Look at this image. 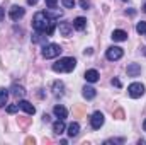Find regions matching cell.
Segmentation results:
<instances>
[{"mask_svg": "<svg viewBox=\"0 0 146 145\" xmlns=\"http://www.w3.org/2000/svg\"><path fill=\"white\" fill-rule=\"evenodd\" d=\"M33 28L39 33H44L46 36H51L56 29V22L46 12H37L34 15V19H33Z\"/></svg>", "mask_w": 146, "mask_h": 145, "instance_id": "1", "label": "cell"}, {"mask_svg": "<svg viewBox=\"0 0 146 145\" xmlns=\"http://www.w3.org/2000/svg\"><path fill=\"white\" fill-rule=\"evenodd\" d=\"M76 67V60L72 56H65V58H60L56 63H53V70L56 73L61 72H73Z\"/></svg>", "mask_w": 146, "mask_h": 145, "instance_id": "2", "label": "cell"}, {"mask_svg": "<svg viewBox=\"0 0 146 145\" xmlns=\"http://www.w3.org/2000/svg\"><path fill=\"white\" fill-rule=\"evenodd\" d=\"M61 46L56 44V43H49V44H44L42 46V56L44 58H56L61 55Z\"/></svg>", "mask_w": 146, "mask_h": 145, "instance_id": "3", "label": "cell"}, {"mask_svg": "<svg viewBox=\"0 0 146 145\" xmlns=\"http://www.w3.org/2000/svg\"><path fill=\"white\" fill-rule=\"evenodd\" d=\"M127 94H129L133 99H138V97H141V96L145 94V85L139 84V82H134V84H131V85L127 87Z\"/></svg>", "mask_w": 146, "mask_h": 145, "instance_id": "4", "label": "cell"}, {"mask_svg": "<svg viewBox=\"0 0 146 145\" xmlns=\"http://www.w3.org/2000/svg\"><path fill=\"white\" fill-rule=\"evenodd\" d=\"M122 55H124V51H122V48H119V46H110L109 50H107V53H106L107 60H110V62L121 60V58H122Z\"/></svg>", "mask_w": 146, "mask_h": 145, "instance_id": "5", "label": "cell"}, {"mask_svg": "<svg viewBox=\"0 0 146 145\" xmlns=\"http://www.w3.org/2000/svg\"><path fill=\"white\" fill-rule=\"evenodd\" d=\"M90 125H92L94 130H99V128L104 125V114H102L100 111H95V113L92 114V118H90Z\"/></svg>", "mask_w": 146, "mask_h": 145, "instance_id": "6", "label": "cell"}, {"mask_svg": "<svg viewBox=\"0 0 146 145\" xmlns=\"http://www.w3.org/2000/svg\"><path fill=\"white\" fill-rule=\"evenodd\" d=\"M24 14H26V10H24L22 7H19V5H12L10 10H9V15H10L12 21H19V19H22Z\"/></svg>", "mask_w": 146, "mask_h": 145, "instance_id": "7", "label": "cell"}, {"mask_svg": "<svg viewBox=\"0 0 146 145\" xmlns=\"http://www.w3.org/2000/svg\"><path fill=\"white\" fill-rule=\"evenodd\" d=\"M72 31H73V24L72 22H60V33L63 36H72Z\"/></svg>", "mask_w": 146, "mask_h": 145, "instance_id": "8", "label": "cell"}, {"mask_svg": "<svg viewBox=\"0 0 146 145\" xmlns=\"http://www.w3.org/2000/svg\"><path fill=\"white\" fill-rule=\"evenodd\" d=\"M139 73H141V65H138V63L127 65V75L129 77H138Z\"/></svg>", "mask_w": 146, "mask_h": 145, "instance_id": "9", "label": "cell"}, {"mask_svg": "<svg viewBox=\"0 0 146 145\" xmlns=\"http://www.w3.org/2000/svg\"><path fill=\"white\" fill-rule=\"evenodd\" d=\"M53 113H54V116L56 118H60V119H65L66 116H68V111H66V108H63V106H54L53 108Z\"/></svg>", "mask_w": 146, "mask_h": 145, "instance_id": "10", "label": "cell"}, {"mask_svg": "<svg viewBox=\"0 0 146 145\" xmlns=\"http://www.w3.org/2000/svg\"><path fill=\"white\" fill-rule=\"evenodd\" d=\"M19 108L24 109V111H26L27 114H34V113H36V108H34V106H33V104H31L29 101H24V99H22V101L19 103Z\"/></svg>", "mask_w": 146, "mask_h": 145, "instance_id": "11", "label": "cell"}, {"mask_svg": "<svg viewBox=\"0 0 146 145\" xmlns=\"http://www.w3.org/2000/svg\"><path fill=\"white\" fill-rule=\"evenodd\" d=\"M112 39L114 41H126L127 39V33L126 31H122V29H115V31H112Z\"/></svg>", "mask_w": 146, "mask_h": 145, "instance_id": "12", "label": "cell"}, {"mask_svg": "<svg viewBox=\"0 0 146 145\" xmlns=\"http://www.w3.org/2000/svg\"><path fill=\"white\" fill-rule=\"evenodd\" d=\"M83 77H85V80H87V82H97L100 75H99V72H97V70H94V68H92V70H87Z\"/></svg>", "mask_w": 146, "mask_h": 145, "instance_id": "13", "label": "cell"}, {"mask_svg": "<svg viewBox=\"0 0 146 145\" xmlns=\"http://www.w3.org/2000/svg\"><path fill=\"white\" fill-rule=\"evenodd\" d=\"M73 28L78 29V31H83V29L87 28V19H85V17H76V19L73 21Z\"/></svg>", "mask_w": 146, "mask_h": 145, "instance_id": "14", "label": "cell"}, {"mask_svg": "<svg viewBox=\"0 0 146 145\" xmlns=\"http://www.w3.org/2000/svg\"><path fill=\"white\" fill-rule=\"evenodd\" d=\"M10 91H12V96H15V97H24V94H26L24 87L22 85H17V84H14L10 87Z\"/></svg>", "mask_w": 146, "mask_h": 145, "instance_id": "15", "label": "cell"}, {"mask_svg": "<svg viewBox=\"0 0 146 145\" xmlns=\"http://www.w3.org/2000/svg\"><path fill=\"white\" fill-rule=\"evenodd\" d=\"M95 96H97V91L94 87H90V85H85L83 87V97L85 99H94Z\"/></svg>", "mask_w": 146, "mask_h": 145, "instance_id": "16", "label": "cell"}, {"mask_svg": "<svg viewBox=\"0 0 146 145\" xmlns=\"http://www.w3.org/2000/svg\"><path fill=\"white\" fill-rule=\"evenodd\" d=\"M53 132H54V133H58V135H61V133L65 132V121L58 118V121H54V123H53Z\"/></svg>", "mask_w": 146, "mask_h": 145, "instance_id": "17", "label": "cell"}, {"mask_svg": "<svg viewBox=\"0 0 146 145\" xmlns=\"http://www.w3.org/2000/svg\"><path fill=\"white\" fill-rule=\"evenodd\" d=\"M78 132H80V125H78V123H70V125H68V132H66V133H68L70 137H76Z\"/></svg>", "mask_w": 146, "mask_h": 145, "instance_id": "18", "label": "cell"}, {"mask_svg": "<svg viewBox=\"0 0 146 145\" xmlns=\"http://www.w3.org/2000/svg\"><path fill=\"white\" fill-rule=\"evenodd\" d=\"M7 99H9L7 89H0V108H3V106L7 104Z\"/></svg>", "mask_w": 146, "mask_h": 145, "instance_id": "19", "label": "cell"}, {"mask_svg": "<svg viewBox=\"0 0 146 145\" xmlns=\"http://www.w3.org/2000/svg\"><path fill=\"white\" fill-rule=\"evenodd\" d=\"M63 89H65V85H63V82H60V80H56L54 84H53V91H54V94L58 96V94H63Z\"/></svg>", "mask_w": 146, "mask_h": 145, "instance_id": "20", "label": "cell"}, {"mask_svg": "<svg viewBox=\"0 0 146 145\" xmlns=\"http://www.w3.org/2000/svg\"><path fill=\"white\" fill-rule=\"evenodd\" d=\"M136 31H138V34H146V21L138 22V26H136Z\"/></svg>", "mask_w": 146, "mask_h": 145, "instance_id": "21", "label": "cell"}, {"mask_svg": "<svg viewBox=\"0 0 146 145\" xmlns=\"http://www.w3.org/2000/svg\"><path fill=\"white\" fill-rule=\"evenodd\" d=\"M5 111H7L9 114H14V113H17V111H19V103H17V104H9Z\"/></svg>", "mask_w": 146, "mask_h": 145, "instance_id": "22", "label": "cell"}, {"mask_svg": "<svg viewBox=\"0 0 146 145\" xmlns=\"http://www.w3.org/2000/svg\"><path fill=\"white\" fill-rule=\"evenodd\" d=\"M46 2V7H49V9H56V5H58V0H44Z\"/></svg>", "mask_w": 146, "mask_h": 145, "instance_id": "23", "label": "cell"}, {"mask_svg": "<svg viewBox=\"0 0 146 145\" xmlns=\"http://www.w3.org/2000/svg\"><path fill=\"white\" fill-rule=\"evenodd\" d=\"M61 2H63V5L66 9H73L75 7V0H61Z\"/></svg>", "mask_w": 146, "mask_h": 145, "instance_id": "24", "label": "cell"}, {"mask_svg": "<svg viewBox=\"0 0 146 145\" xmlns=\"http://www.w3.org/2000/svg\"><path fill=\"white\" fill-rule=\"evenodd\" d=\"M80 5H82V7H83L85 10H87V9L90 7V2H87V0H82V2H80Z\"/></svg>", "mask_w": 146, "mask_h": 145, "instance_id": "25", "label": "cell"}, {"mask_svg": "<svg viewBox=\"0 0 146 145\" xmlns=\"http://www.w3.org/2000/svg\"><path fill=\"white\" fill-rule=\"evenodd\" d=\"M110 82H112V85H115V87H121V80H119V79H112Z\"/></svg>", "mask_w": 146, "mask_h": 145, "instance_id": "26", "label": "cell"}, {"mask_svg": "<svg viewBox=\"0 0 146 145\" xmlns=\"http://www.w3.org/2000/svg\"><path fill=\"white\" fill-rule=\"evenodd\" d=\"M3 17H5V10H3V9L0 7V22L3 21Z\"/></svg>", "mask_w": 146, "mask_h": 145, "instance_id": "27", "label": "cell"}, {"mask_svg": "<svg viewBox=\"0 0 146 145\" xmlns=\"http://www.w3.org/2000/svg\"><path fill=\"white\" fill-rule=\"evenodd\" d=\"M27 3H29V5H36L37 0H27Z\"/></svg>", "mask_w": 146, "mask_h": 145, "instance_id": "28", "label": "cell"}, {"mask_svg": "<svg viewBox=\"0 0 146 145\" xmlns=\"http://www.w3.org/2000/svg\"><path fill=\"white\" fill-rule=\"evenodd\" d=\"M143 128H145V132H146V119H145V123H143Z\"/></svg>", "mask_w": 146, "mask_h": 145, "instance_id": "29", "label": "cell"}, {"mask_svg": "<svg viewBox=\"0 0 146 145\" xmlns=\"http://www.w3.org/2000/svg\"><path fill=\"white\" fill-rule=\"evenodd\" d=\"M143 10H145V12H146V3H145V5H143Z\"/></svg>", "mask_w": 146, "mask_h": 145, "instance_id": "30", "label": "cell"}, {"mask_svg": "<svg viewBox=\"0 0 146 145\" xmlns=\"http://www.w3.org/2000/svg\"><path fill=\"white\" fill-rule=\"evenodd\" d=\"M122 2H127V0H122Z\"/></svg>", "mask_w": 146, "mask_h": 145, "instance_id": "31", "label": "cell"}]
</instances>
